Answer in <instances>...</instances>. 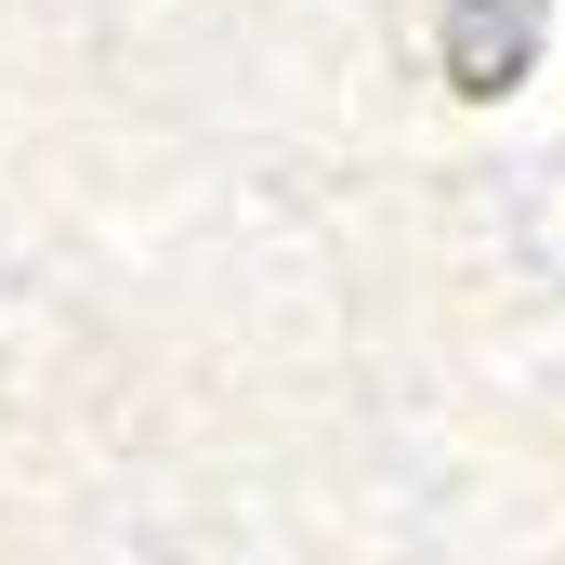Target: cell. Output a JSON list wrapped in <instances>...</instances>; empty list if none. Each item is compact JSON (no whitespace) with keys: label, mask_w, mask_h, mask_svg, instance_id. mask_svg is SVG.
<instances>
[{"label":"cell","mask_w":565,"mask_h":565,"mask_svg":"<svg viewBox=\"0 0 565 565\" xmlns=\"http://www.w3.org/2000/svg\"><path fill=\"white\" fill-rule=\"evenodd\" d=\"M526 53H540V13H526V0H460V13H447V79H460V93H513Z\"/></svg>","instance_id":"cell-1"}]
</instances>
